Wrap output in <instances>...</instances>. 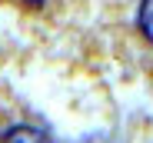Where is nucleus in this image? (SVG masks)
<instances>
[{
	"label": "nucleus",
	"instance_id": "1",
	"mask_svg": "<svg viewBox=\"0 0 153 143\" xmlns=\"http://www.w3.org/2000/svg\"><path fill=\"white\" fill-rule=\"evenodd\" d=\"M0 143H50V136L37 127H13L4 133V140Z\"/></svg>",
	"mask_w": 153,
	"mask_h": 143
},
{
	"label": "nucleus",
	"instance_id": "2",
	"mask_svg": "<svg viewBox=\"0 0 153 143\" xmlns=\"http://www.w3.org/2000/svg\"><path fill=\"white\" fill-rule=\"evenodd\" d=\"M137 23H140V33H143V37L153 43V0H143V4H140Z\"/></svg>",
	"mask_w": 153,
	"mask_h": 143
},
{
	"label": "nucleus",
	"instance_id": "3",
	"mask_svg": "<svg viewBox=\"0 0 153 143\" xmlns=\"http://www.w3.org/2000/svg\"><path fill=\"white\" fill-rule=\"evenodd\" d=\"M30 4H40V0H30Z\"/></svg>",
	"mask_w": 153,
	"mask_h": 143
}]
</instances>
